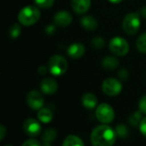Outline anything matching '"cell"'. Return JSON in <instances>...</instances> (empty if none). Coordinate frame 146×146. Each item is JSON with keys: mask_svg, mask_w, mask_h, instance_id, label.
Wrapping results in <instances>:
<instances>
[{"mask_svg": "<svg viewBox=\"0 0 146 146\" xmlns=\"http://www.w3.org/2000/svg\"><path fill=\"white\" fill-rule=\"evenodd\" d=\"M116 133L108 125L96 127L91 133V142L95 146H111L116 141Z\"/></svg>", "mask_w": 146, "mask_h": 146, "instance_id": "6da1fadb", "label": "cell"}, {"mask_svg": "<svg viewBox=\"0 0 146 146\" xmlns=\"http://www.w3.org/2000/svg\"><path fill=\"white\" fill-rule=\"evenodd\" d=\"M40 10L36 6H26L18 13V21L23 26H32L40 18Z\"/></svg>", "mask_w": 146, "mask_h": 146, "instance_id": "7a4b0ae2", "label": "cell"}, {"mask_svg": "<svg viewBox=\"0 0 146 146\" xmlns=\"http://www.w3.org/2000/svg\"><path fill=\"white\" fill-rule=\"evenodd\" d=\"M68 67L67 60L60 55H54L48 61V69L55 76H60L65 74Z\"/></svg>", "mask_w": 146, "mask_h": 146, "instance_id": "3957f363", "label": "cell"}, {"mask_svg": "<svg viewBox=\"0 0 146 146\" xmlns=\"http://www.w3.org/2000/svg\"><path fill=\"white\" fill-rule=\"evenodd\" d=\"M140 27V17L138 13H128L122 21V28L129 35L135 34Z\"/></svg>", "mask_w": 146, "mask_h": 146, "instance_id": "277c9868", "label": "cell"}, {"mask_svg": "<svg viewBox=\"0 0 146 146\" xmlns=\"http://www.w3.org/2000/svg\"><path fill=\"white\" fill-rule=\"evenodd\" d=\"M109 47H110V51L118 56H126L129 51L128 42L125 38L120 36H116L111 38L110 41Z\"/></svg>", "mask_w": 146, "mask_h": 146, "instance_id": "5b68a950", "label": "cell"}, {"mask_svg": "<svg viewBox=\"0 0 146 146\" xmlns=\"http://www.w3.org/2000/svg\"><path fill=\"white\" fill-rule=\"evenodd\" d=\"M97 119L104 124L110 123L115 119V111L113 108L108 104H101L96 110Z\"/></svg>", "mask_w": 146, "mask_h": 146, "instance_id": "8992f818", "label": "cell"}, {"mask_svg": "<svg viewBox=\"0 0 146 146\" xmlns=\"http://www.w3.org/2000/svg\"><path fill=\"white\" fill-rule=\"evenodd\" d=\"M102 90L104 93L108 96L114 97L121 93L122 90V85L121 81L115 78H107L102 84Z\"/></svg>", "mask_w": 146, "mask_h": 146, "instance_id": "52a82bcc", "label": "cell"}, {"mask_svg": "<svg viewBox=\"0 0 146 146\" xmlns=\"http://www.w3.org/2000/svg\"><path fill=\"white\" fill-rule=\"evenodd\" d=\"M44 97L41 92L37 90L30 91L27 95V103L33 110H40L44 105Z\"/></svg>", "mask_w": 146, "mask_h": 146, "instance_id": "ba28073f", "label": "cell"}, {"mask_svg": "<svg viewBox=\"0 0 146 146\" xmlns=\"http://www.w3.org/2000/svg\"><path fill=\"white\" fill-rule=\"evenodd\" d=\"M22 127L24 132L30 137H36L39 135L42 130L40 123L33 118L26 119L23 122Z\"/></svg>", "mask_w": 146, "mask_h": 146, "instance_id": "9c48e42d", "label": "cell"}, {"mask_svg": "<svg viewBox=\"0 0 146 146\" xmlns=\"http://www.w3.org/2000/svg\"><path fill=\"white\" fill-rule=\"evenodd\" d=\"M72 20L73 18H72L71 14L66 10H61L54 15L55 24L62 27H65L70 25L72 22Z\"/></svg>", "mask_w": 146, "mask_h": 146, "instance_id": "30bf717a", "label": "cell"}, {"mask_svg": "<svg viewBox=\"0 0 146 146\" xmlns=\"http://www.w3.org/2000/svg\"><path fill=\"white\" fill-rule=\"evenodd\" d=\"M57 82L51 78H44L40 82V89L43 93L47 95L54 94L57 91Z\"/></svg>", "mask_w": 146, "mask_h": 146, "instance_id": "8fae6325", "label": "cell"}, {"mask_svg": "<svg viewBox=\"0 0 146 146\" xmlns=\"http://www.w3.org/2000/svg\"><path fill=\"white\" fill-rule=\"evenodd\" d=\"M92 0H72L71 6L77 14L86 13L91 7Z\"/></svg>", "mask_w": 146, "mask_h": 146, "instance_id": "7c38bea8", "label": "cell"}, {"mask_svg": "<svg viewBox=\"0 0 146 146\" xmlns=\"http://www.w3.org/2000/svg\"><path fill=\"white\" fill-rule=\"evenodd\" d=\"M85 46L81 43H74L68 48V55L74 59L81 57L85 53Z\"/></svg>", "mask_w": 146, "mask_h": 146, "instance_id": "4fadbf2b", "label": "cell"}, {"mask_svg": "<svg viewBox=\"0 0 146 146\" xmlns=\"http://www.w3.org/2000/svg\"><path fill=\"white\" fill-rule=\"evenodd\" d=\"M81 103L85 108H86L88 110H92L96 107V105L98 104L97 97L91 92L85 93L81 97Z\"/></svg>", "mask_w": 146, "mask_h": 146, "instance_id": "5bb4252c", "label": "cell"}, {"mask_svg": "<svg viewBox=\"0 0 146 146\" xmlns=\"http://www.w3.org/2000/svg\"><path fill=\"white\" fill-rule=\"evenodd\" d=\"M81 26L89 31H92L98 27V21L92 15H86L80 19Z\"/></svg>", "mask_w": 146, "mask_h": 146, "instance_id": "9a60e30c", "label": "cell"}, {"mask_svg": "<svg viewBox=\"0 0 146 146\" xmlns=\"http://www.w3.org/2000/svg\"><path fill=\"white\" fill-rule=\"evenodd\" d=\"M119 65V60L113 56H107L102 60V66L108 70H114Z\"/></svg>", "mask_w": 146, "mask_h": 146, "instance_id": "2e32d148", "label": "cell"}, {"mask_svg": "<svg viewBox=\"0 0 146 146\" xmlns=\"http://www.w3.org/2000/svg\"><path fill=\"white\" fill-rule=\"evenodd\" d=\"M37 116H38V119L39 120V121H41L43 123H49L52 121L53 113L48 108H41L40 110H38Z\"/></svg>", "mask_w": 146, "mask_h": 146, "instance_id": "e0dca14e", "label": "cell"}, {"mask_svg": "<svg viewBox=\"0 0 146 146\" xmlns=\"http://www.w3.org/2000/svg\"><path fill=\"white\" fill-rule=\"evenodd\" d=\"M56 139V132L52 128H48L42 134L43 145L45 146H50L51 143Z\"/></svg>", "mask_w": 146, "mask_h": 146, "instance_id": "ac0fdd59", "label": "cell"}, {"mask_svg": "<svg viewBox=\"0 0 146 146\" xmlns=\"http://www.w3.org/2000/svg\"><path fill=\"white\" fill-rule=\"evenodd\" d=\"M63 146H83L84 145V142L82 141V139L80 138H79L78 136L75 135H68L66 137V139H64Z\"/></svg>", "mask_w": 146, "mask_h": 146, "instance_id": "d6986e66", "label": "cell"}, {"mask_svg": "<svg viewBox=\"0 0 146 146\" xmlns=\"http://www.w3.org/2000/svg\"><path fill=\"white\" fill-rule=\"evenodd\" d=\"M142 112L139 110V111H137V112H135V113H133V115H131V116L129 117V120H128V121H129V123L133 126V127H138V126H139V124H140V122H141V121H142V114H141Z\"/></svg>", "mask_w": 146, "mask_h": 146, "instance_id": "ffe728a7", "label": "cell"}, {"mask_svg": "<svg viewBox=\"0 0 146 146\" xmlns=\"http://www.w3.org/2000/svg\"><path fill=\"white\" fill-rule=\"evenodd\" d=\"M136 46H137V49L142 52V53H146V33L141 34L137 41H136Z\"/></svg>", "mask_w": 146, "mask_h": 146, "instance_id": "44dd1931", "label": "cell"}, {"mask_svg": "<svg viewBox=\"0 0 146 146\" xmlns=\"http://www.w3.org/2000/svg\"><path fill=\"white\" fill-rule=\"evenodd\" d=\"M21 28L19 23H14L9 29V34L12 38H16L21 34Z\"/></svg>", "mask_w": 146, "mask_h": 146, "instance_id": "7402d4cb", "label": "cell"}, {"mask_svg": "<svg viewBox=\"0 0 146 146\" xmlns=\"http://www.w3.org/2000/svg\"><path fill=\"white\" fill-rule=\"evenodd\" d=\"M115 130L116 135L118 137H120V138H126L127 136V134H128V129L123 124L117 125Z\"/></svg>", "mask_w": 146, "mask_h": 146, "instance_id": "603a6c76", "label": "cell"}, {"mask_svg": "<svg viewBox=\"0 0 146 146\" xmlns=\"http://www.w3.org/2000/svg\"><path fill=\"white\" fill-rule=\"evenodd\" d=\"M33 1L38 7L42 9L50 8L55 3V0H33Z\"/></svg>", "mask_w": 146, "mask_h": 146, "instance_id": "cb8c5ba5", "label": "cell"}, {"mask_svg": "<svg viewBox=\"0 0 146 146\" xmlns=\"http://www.w3.org/2000/svg\"><path fill=\"white\" fill-rule=\"evenodd\" d=\"M92 45L96 49H100L104 45V40L102 37H96L92 40Z\"/></svg>", "mask_w": 146, "mask_h": 146, "instance_id": "d4e9b609", "label": "cell"}, {"mask_svg": "<svg viewBox=\"0 0 146 146\" xmlns=\"http://www.w3.org/2000/svg\"><path fill=\"white\" fill-rule=\"evenodd\" d=\"M139 110L142 113L146 115V95L141 98V99L139 101Z\"/></svg>", "mask_w": 146, "mask_h": 146, "instance_id": "484cf974", "label": "cell"}, {"mask_svg": "<svg viewBox=\"0 0 146 146\" xmlns=\"http://www.w3.org/2000/svg\"><path fill=\"white\" fill-rule=\"evenodd\" d=\"M40 145H41V143L38 142V140L33 139H30L26 140L22 144V146H38Z\"/></svg>", "mask_w": 146, "mask_h": 146, "instance_id": "4316f807", "label": "cell"}, {"mask_svg": "<svg viewBox=\"0 0 146 146\" xmlns=\"http://www.w3.org/2000/svg\"><path fill=\"white\" fill-rule=\"evenodd\" d=\"M139 130H140V133L146 137V117H145L144 119H142L140 124H139Z\"/></svg>", "mask_w": 146, "mask_h": 146, "instance_id": "83f0119b", "label": "cell"}, {"mask_svg": "<svg viewBox=\"0 0 146 146\" xmlns=\"http://www.w3.org/2000/svg\"><path fill=\"white\" fill-rule=\"evenodd\" d=\"M118 76H119V78H121L122 80H126L128 77V72H127V70L125 69V68L121 69L119 71V73H118Z\"/></svg>", "mask_w": 146, "mask_h": 146, "instance_id": "f1b7e54d", "label": "cell"}, {"mask_svg": "<svg viewBox=\"0 0 146 146\" xmlns=\"http://www.w3.org/2000/svg\"><path fill=\"white\" fill-rule=\"evenodd\" d=\"M7 133V130L3 125H0V140H3V138L5 137Z\"/></svg>", "mask_w": 146, "mask_h": 146, "instance_id": "f546056e", "label": "cell"}, {"mask_svg": "<svg viewBox=\"0 0 146 146\" xmlns=\"http://www.w3.org/2000/svg\"><path fill=\"white\" fill-rule=\"evenodd\" d=\"M55 29L56 28H55V26L54 25H49L45 28V33L47 34H52V33H55Z\"/></svg>", "mask_w": 146, "mask_h": 146, "instance_id": "4dcf8cb0", "label": "cell"}, {"mask_svg": "<svg viewBox=\"0 0 146 146\" xmlns=\"http://www.w3.org/2000/svg\"><path fill=\"white\" fill-rule=\"evenodd\" d=\"M47 72V68L44 66H41L38 68V74H45Z\"/></svg>", "mask_w": 146, "mask_h": 146, "instance_id": "1f68e13d", "label": "cell"}, {"mask_svg": "<svg viewBox=\"0 0 146 146\" xmlns=\"http://www.w3.org/2000/svg\"><path fill=\"white\" fill-rule=\"evenodd\" d=\"M140 15L142 17H144L145 19H146V6L143 7L141 9H140Z\"/></svg>", "mask_w": 146, "mask_h": 146, "instance_id": "d6a6232c", "label": "cell"}, {"mask_svg": "<svg viewBox=\"0 0 146 146\" xmlns=\"http://www.w3.org/2000/svg\"><path fill=\"white\" fill-rule=\"evenodd\" d=\"M110 3H121L122 0H109Z\"/></svg>", "mask_w": 146, "mask_h": 146, "instance_id": "836d02e7", "label": "cell"}]
</instances>
